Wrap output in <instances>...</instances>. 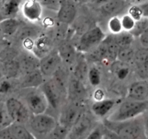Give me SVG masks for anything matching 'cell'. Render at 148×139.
<instances>
[{"mask_svg":"<svg viewBox=\"0 0 148 139\" xmlns=\"http://www.w3.org/2000/svg\"><path fill=\"white\" fill-rule=\"evenodd\" d=\"M90 1H92V0H75V1H77V2L79 3H85Z\"/></svg>","mask_w":148,"mask_h":139,"instance_id":"obj_47","label":"cell"},{"mask_svg":"<svg viewBox=\"0 0 148 139\" xmlns=\"http://www.w3.org/2000/svg\"><path fill=\"white\" fill-rule=\"evenodd\" d=\"M115 107V101L111 98H103L95 101L91 106V111L95 116L99 118L106 117Z\"/></svg>","mask_w":148,"mask_h":139,"instance_id":"obj_17","label":"cell"},{"mask_svg":"<svg viewBox=\"0 0 148 139\" xmlns=\"http://www.w3.org/2000/svg\"><path fill=\"white\" fill-rule=\"evenodd\" d=\"M101 139H121L119 136L112 131L110 129L107 128L104 126V128L102 130V136Z\"/></svg>","mask_w":148,"mask_h":139,"instance_id":"obj_38","label":"cell"},{"mask_svg":"<svg viewBox=\"0 0 148 139\" xmlns=\"http://www.w3.org/2000/svg\"><path fill=\"white\" fill-rule=\"evenodd\" d=\"M20 10L23 17L30 22L39 21L43 14V6L38 0H23Z\"/></svg>","mask_w":148,"mask_h":139,"instance_id":"obj_10","label":"cell"},{"mask_svg":"<svg viewBox=\"0 0 148 139\" xmlns=\"http://www.w3.org/2000/svg\"><path fill=\"white\" fill-rule=\"evenodd\" d=\"M134 54H135V52L131 46L119 48L116 59L119 62L129 64L132 61L134 60Z\"/></svg>","mask_w":148,"mask_h":139,"instance_id":"obj_28","label":"cell"},{"mask_svg":"<svg viewBox=\"0 0 148 139\" xmlns=\"http://www.w3.org/2000/svg\"><path fill=\"white\" fill-rule=\"evenodd\" d=\"M8 114L13 123L24 125L30 119V111L27 106L15 98H10L5 101Z\"/></svg>","mask_w":148,"mask_h":139,"instance_id":"obj_7","label":"cell"},{"mask_svg":"<svg viewBox=\"0 0 148 139\" xmlns=\"http://www.w3.org/2000/svg\"><path fill=\"white\" fill-rule=\"evenodd\" d=\"M6 1H7V0H0V7H1Z\"/></svg>","mask_w":148,"mask_h":139,"instance_id":"obj_48","label":"cell"},{"mask_svg":"<svg viewBox=\"0 0 148 139\" xmlns=\"http://www.w3.org/2000/svg\"><path fill=\"white\" fill-rule=\"evenodd\" d=\"M127 98L134 101H147L148 83L147 80H140L133 83L127 91Z\"/></svg>","mask_w":148,"mask_h":139,"instance_id":"obj_14","label":"cell"},{"mask_svg":"<svg viewBox=\"0 0 148 139\" xmlns=\"http://www.w3.org/2000/svg\"><path fill=\"white\" fill-rule=\"evenodd\" d=\"M19 63L21 72H24L25 74L39 68V59L33 53L31 54H26L22 56Z\"/></svg>","mask_w":148,"mask_h":139,"instance_id":"obj_20","label":"cell"},{"mask_svg":"<svg viewBox=\"0 0 148 139\" xmlns=\"http://www.w3.org/2000/svg\"><path fill=\"white\" fill-rule=\"evenodd\" d=\"M0 53H1V45H0Z\"/></svg>","mask_w":148,"mask_h":139,"instance_id":"obj_49","label":"cell"},{"mask_svg":"<svg viewBox=\"0 0 148 139\" xmlns=\"http://www.w3.org/2000/svg\"><path fill=\"white\" fill-rule=\"evenodd\" d=\"M72 104L66 105L64 107L62 111H61L59 121L58 124L62 127H65L67 130L72 127L75 122L77 120L79 116L82 112L79 111V104L71 102Z\"/></svg>","mask_w":148,"mask_h":139,"instance_id":"obj_13","label":"cell"},{"mask_svg":"<svg viewBox=\"0 0 148 139\" xmlns=\"http://www.w3.org/2000/svg\"><path fill=\"white\" fill-rule=\"evenodd\" d=\"M0 139H16L10 126L0 130Z\"/></svg>","mask_w":148,"mask_h":139,"instance_id":"obj_40","label":"cell"},{"mask_svg":"<svg viewBox=\"0 0 148 139\" xmlns=\"http://www.w3.org/2000/svg\"><path fill=\"white\" fill-rule=\"evenodd\" d=\"M126 1L124 0H108L101 5V10L103 13L107 15H117L124 9Z\"/></svg>","mask_w":148,"mask_h":139,"instance_id":"obj_19","label":"cell"},{"mask_svg":"<svg viewBox=\"0 0 148 139\" xmlns=\"http://www.w3.org/2000/svg\"><path fill=\"white\" fill-rule=\"evenodd\" d=\"M36 39H33L32 37H27L23 39V46L25 49L28 52H32L33 46H34V42Z\"/></svg>","mask_w":148,"mask_h":139,"instance_id":"obj_41","label":"cell"},{"mask_svg":"<svg viewBox=\"0 0 148 139\" xmlns=\"http://www.w3.org/2000/svg\"><path fill=\"white\" fill-rule=\"evenodd\" d=\"M10 127L16 139H36L33 133H30L24 125L12 123Z\"/></svg>","mask_w":148,"mask_h":139,"instance_id":"obj_26","label":"cell"},{"mask_svg":"<svg viewBox=\"0 0 148 139\" xmlns=\"http://www.w3.org/2000/svg\"><path fill=\"white\" fill-rule=\"evenodd\" d=\"M121 25H122L123 31L131 32L135 25L136 21L132 18L128 14H124L121 18Z\"/></svg>","mask_w":148,"mask_h":139,"instance_id":"obj_36","label":"cell"},{"mask_svg":"<svg viewBox=\"0 0 148 139\" xmlns=\"http://www.w3.org/2000/svg\"><path fill=\"white\" fill-rule=\"evenodd\" d=\"M92 98H93L95 101H101V100H103V98H105V93H104V91L102 89L98 88V89H96L94 91Z\"/></svg>","mask_w":148,"mask_h":139,"instance_id":"obj_43","label":"cell"},{"mask_svg":"<svg viewBox=\"0 0 148 139\" xmlns=\"http://www.w3.org/2000/svg\"><path fill=\"white\" fill-rule=\"evenodd\" d=\"M40 86V90L46 96L49 106L53 109H57L60 107L64 96L66 95V88H65L62 80L54 77L46 82H43Z\"/></svg>","mask_w":148,"mask_h":139,"instance_id":"obj_3","label":"cell"},{"mask_svg":"<svg viewBox=\"0 0 148 139\" xmlns=\"http://www.w3.org/2000/svg\"><path fill=\"white\" fill-rule=\"evenodd\" d=\"M3 61L0 59V80H1V77L4 76V72H3Z\"/></svg>","mask_w":148,"mask_h":139,"instance_id":"obj_46","label":"cell"},{"mask_svg":"<svg viewBox=\"0 0 148 139\" xmlns=\"http://www.w3.org/2000/svg\"><path fill=\"white\" fill-rule=\"evenodd\" d=\"M59 55L62 58V61H64L66 63L71 64L74 62V60L76 58L75 56V48L69 43L64 42L59 46L58 49Z\"/></svg>","mask_w":148,"mask_h":139,"instance_id":"obj_23","label":"cell"},{"mask_svg":"<svg viewBox=\"0 0 148 139\" xmlns=\"http://www.w3.org/2000/svg\"><path fill=\"white\" fill-rule=\"evenodd\" d=\"M102 130L103 129L101 127H93V129L84 139H101Z\"/></svg>","mask_w":148,"mask_h":139,"instance_id":"obj_39","label":"cell"},{"mask_svg":"<svg viewBox=\"0 0 148 139\" xmlns=\"http://www.w3.org/2000/svg\"><path fill=\"white\" fill-rule=\"evenodd\" d=\"M20 26V22L14 17H5L0 20V31L6 36H12Z\"/></svg>","mask_w":148,"mask_h":139,"instance_id":"obj_21","label":"cell"},{"mask_svg":"<svg viewBox=\"0 0 148 139\" xmlns=\"http://www.w3.org/2000/svg\"><path fill=\"white\" fill-rule=\"evenodd\" d=\"M148 29V20L147 17H145L142 18L141 20L136 21L135 25H134V28L132 29L131 32H130L133 36H137L139 37L140 35L143 32Z\"/></svg>","mask_w":148,"mask_h":139,"instance_id":"obj_35","label":"cell"},{"mask_svg":"<svg viewBox=\"0 0 148 139\" xmlns=\"http://www.w3.org/2000/svg\"><path fill=\"white\" fill-rule=\"evenodd\" d=\"M108 28L112 34L116 35L123 31L121 18L117 15L112 16L108 22Z\"/></svg>","mask_w":148,"mask_h":139,"instance_id":"obj_33","label":"cell"},{"mask_svg":"<svg viewBox=\"0 0 148 139\" xmlns=\"http://www.w3.org/2000/svg\"><path fill=\"white\" fill-rule=\"evenodd\" d=\"M30 128L40 136H46L56 127L58 122L56 119L46 113L33 114L28 120Z\"/></svg>","mask_w":148,"mask_h":139,"instance_id":"obj_5","label":"cell"},{"mask_svg":"<svg viewBox=\"0 0 148 139\" xmlns=\"http://www.w3.org/2000/svg\"><path fill=\"white\" fill-rule=\"evenodd\" d=\"M25 96L26 106L33 114L46 112L49 107V103L40 89L31 88Z\"/></svg>","mask_w":148,"mask_h":139,"instance_id":"obj_8","label":"cell"},{"mask_svg":"<svg viewBox=\"0 0 148 139\" xmlns=\"http://www.w3.org/2000/svg\"><path fill=\"white\" fill-rule=\"evenodd\" d=\"M10 83L7 81H0V93L1 94H7L10 90Z\"/></svg>","mask_w":148,"mask_h":139,"instance_id":"obj_44","label":"cell"},{"mask_svg":"<svg viewBox=\"0 0 148 139\" xmlns=\"http://www.w3.org/2000/svg\"><path fill=\"white\" fill-rule=\"evenodd\" d=\"M77 9L74 1L69 0H60L57 10V19L60 23L69 25L75 20Z\"/></svg>","mask_w":148,"mask_h":139,"instance_id":"obj_12","label":"cell"},{"mask_svg":"<svg viewBox=\"0 0 148 139\" xmlns=\"http://www.w3.org/2000/svg\"><path fill=\"white\" fill-rule=\"evenodd\" d=\"M124 1H127V0H124Z\"/></svg>","mask_w":148,"mask_h":139,"instance_id":"obj_50","label":"cell"},{"mask_svg":"<svg viewBox=\"0 0 148 139\" xmlns=\"http://www.w3.org/2000/svg\"><path fill=\"white\" fill-rule=\"evenodd\" d=\"M90 84L92 86H98L101 83V74L98 68L92 67L89 69L88 73V78Z\"/></svg>","mask_w":148,"mask_h":139,"instance_id":"obj_34","label":"cell"},{"mask_svg":"<svg viewBox=\"0 0 148 139\" xmlns=\"http://www.w3.org/2000/svg\"><path fill=\"white\" fill-rule=\"evenodd\" d=\"M20 0H7L1 7L3 17H13L20 8Z\"/></svg>","mask_w":148,"mask_h":139,"instance_id":"obj_25","label":"cell"},{"mask_svg":"<svg viewBox=\"0 0 148 139\" xmlns=\"http://www.w3.org/2000/svg\"><path fill=\"white\" fill-rule=\"evenodd\" d=\"M66 139H67V138H66Z\"/></svg>","mask_w":148,"mask_h":139,"instance_id":"obj_51","label":"cell"},{"mask_svg":"<svg viewBox=\"0 0 148 139\" xmlns=\"http://www.w3.org/2000/svg\"><path fill=\"white\" fill-rule=\"evenodd\" d=\"M139 39H140V43H141V46H143V48H145L147 49L148 47V29L145 30L144 32L141 33L139 36Z\"/></svg>","mask_w":148,"mask_h":139,"instance_id":"obj_42","label":"cell"},{"mask_svg":"<svg viewBox=\"0 0 148 139\" xmlns=\"http://www.w3.org/2000/svg\"><path fill=\"white\" fill-rule=\"evenodd\" d=\"M112 68L116 76L121 80L125 79L130 74V70L128 64L118 61V62H115L114 64H113Z\"/></svg>","mask_w":148,"mask_h":139,"instance_id":"obj_30","label":"cell"},{"mask_svg":"<svg viewBox=\"0 0 148 139\" xmlns=\"http://www.w3.org/2000/svg\"><path fill=\"white\" fill-rule=\"evenodd\" d=\"M93 121L86 113H81L67 132V139H84L93 129Z\"/></svg>","mask_w":148,"mask_h":139,"instance_id":"obj_6","label":"cell"},{"mask_svg":"<svg viewBox=\"0 0 148 139\" xmlns=\"http://www.w3.org/2000/svg\"><path fill=\"white\" fill-rule=\"evenodd\" d=\"M147 49L142 48L135 52L134 60L135 61L136 70L143 80L147 79Z\"/></svg>","mask_w":148,"mask_h":139,"instance_id":"obj_18","label":"cell"},{"mask_svg":"<svg viewBox=\"0 0 148 139\" xmlns=\"http://www.w3.org/2000/svg\"><path fill=\"white\" fill-rule=\"evenodd\" d=\"M114 41L119 48L127 47L131 46L132 43L134 41V36L130 32L122 31L120 33L114 35Z\"/></svg>","mask_w":148,"mask_h":139,"instance_id":"obj_27","label":"cell"},{"mask_svg":"<svg viewBox=\"0 0 148 139\" xmlns=\"http://www.w3.org/2000/svg\"><path fill=\"white\" fill-rule=\"evenodd\" d=\"M43 82V75L40 72V70L37 69L25 74L21 80L20 85L24 88H38Z\"/></svg>","mask_w":148,"mask_h":139,"instance_id":"obj_16","label":"cell"},{"mask_svg":"<svg viewBox=\"0 0 148 139\" xmlns=\"http://www.w3.org/2000/svg\"><path fill=\"white\" fill-rule=\"evenodd\" d=\"M3 72L4 76L7 78H12L18 76L21 73L20 63L19 61L16 59H10V60L3 62Z\"/></svg>","mask_w":148,"mask_h":139,"instance_id":"obj_22","label":"cell"},{"mask_svg":"<svg viewBox=\"0 0 148 139\" xmlns=\"http://www.w3.org/2000/svg\"><path fill=\"white\" fill-rule=\"evenodd\" d=\"M138 117L121 122L105 119L103 125L116 133L121 139H147L146 122L137 120Z\"/></svg>","mask_w":148,"mask_h":139,"instance_id":"obj_1","label":"cell"},{"mask_svg":"<svg viewBox=\"0 0 148 139\" xmlns=\"http://www.w3.org/2000/svg\"><path fill=\"white\" fill-rule=\"evenodd\" d=\"M68 130L65 127L57 124L54 129L45 136L44 139H66Z\"/></svg>","mask_w":148,"mask_h":139,"instance_id":"obj_32","label":"cell"},{"mask_svg":"<svg viewBox=\"0 0 148 139\" xmlns=\"http://www.w3.org/2000/svg\"><path fill=\"white\" fill-rule=\"evenodd\" d=\"M66 96L71 102L77 104L82 102L87 96L86 88L83 83L72 76L66 88Z\"/></svg>","mask_w":148,"mask_h":139,"instance_id":"obj_11","label":"cell"},{"mask_svg":"<svg viewBox=\"0 0 148 139\" xmlns=\"http://www.w3.org/2000/svg\"><path fill=\"white\" fill-rule=\"evenodd\" d=\"M13 123L6 108L5 103L0 101V130L9 127Z\"/></svg>","mask_w":148,"mask_h":139,"instance_id":"obj_31","label":"cell"},{"mask_svg":"<svg viewBox=\"0 0 148 139\" xmlns=\"http://www.w3.org/2000/svg\"><path fill=\"white\" fill-rule=\"evenodd\" d=\"M147 101H139L127 99L114 109L107 120L113 122H121L137 118L147 110Z\"/></svg>","mask_w":148,"mask_h":139,"instance_id":"obj_2","label":"cell"},{"mask_svg":"<svg viewBox=\"0 0 148 139\" xmlns=\"http://www.w3.org/2000/svg\"><path fill=\"white\" fill-rule=\"evenodd\" d=\"M147 3H145V4H141V5L133 4L132 5L129 7L128 14L132 18L134 19L135 21H138V20L143 18V17H147V9H145V10L144 9V6Z\"/></svg>","mask_w":148,"mask_h":139,"instance_id":"obj_29","label":"cell"},{"mask_svg":"<svg viewBox=\"0 0 148 139\" xmlns=\"http://www.w3.org/2000/svg\"><path fill=\"white\" fill-rule=\"evenodd\" d=\"M62 59L57 50H51L39 59V68L43 76H52L57 72L62 65Z\"/></svg>","mask_w":148,"mask_h":139,"instance_id":"obj_9","label":"cell"},{"mask_svg":"<svg viewBox=\"0 0 148 139\" xmlns=\"http://www.w3.org/2000/svg\"><path fill=\"white\" fill-rule=\"evenodd\" d=\"M43 25L46 26V27H51V26L53 25V20L51 17H46L43 20Z\"/></svg>","mask_w":148,"mask_h":139,"instance_id":"obj_45","label":"cell"},{"mask_svg":"<svg viewBox=\"0 0 148 139\" xmlns=\"http://www.w3.org/2000/svg\"><path fill=\"white\" fill-rule=\"evenodd\" d=\"M88 70L89 68L85 59L84 58H79L74 66L73 76L84 83V81L88 78Z\"/></svg>","mask_w":148,"mask_h":139,"instance_id":"obj_24","label":"cell"},{"mask_svg":"<svg viewBox=\"0 0 148 139\" xmlns=\"http://www.w3.org/2000/svg\"><path fill=\"white\" fill-rule=\"evenodd\" d=\"M105 37L101 28L98 26L92 28L81 36L77 45V50L81 53H89L95 49Z\"/></svg>","mask_w":148,"mask_h":139,"instance_id":"obj_4","label":"cell"},{"mask_svg":"<svg viewBox=\"0 0 148 139\" xmlns=\"http://www.w3.org/2000/svg\"><path fill=\"white\" fill-rule=\"evenodd\" d=\"M42 6L49 9L57 10L60 4V0H38Z\"/></svg>","mask_w":148,"mask_h":139,"instance_id":"obj_37","label":"cell"},{"mask_svg":"<svg viewBox=\"0 0 148 139\" xmlns=\"http://www.w3.org/2000/svg\"><path fill=\"white\" fill-rule=\"evenodd\" d=\"M52 41L46 35H40L35 40L32 53L39 59L51 51Z\"/></svg>","mask_w":148,"mask_h":139,"instance_id":"obj_15","label":"cell"}]
</instances>
